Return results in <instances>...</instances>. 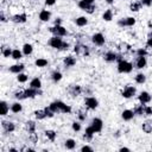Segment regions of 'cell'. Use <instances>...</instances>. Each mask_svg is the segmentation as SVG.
<instances>
[{
	"instance_id": "1",
	"label": "cell",
	"mask_w": 152,
	"mask_h": 152,
	"mask_svg": "<svg viewBox=\"0 0 152 152\" xmlns=\"http://www.w3.org/2000/svg\"><path fill=\"white\" fill-rule=\"evenodd\" d=\"M132 70H133V64L131 62L122 59V61H120L118 63V71L119 72H121V74H128Z\"/></svg>"
},
{
	"instance_id": "2",
	"label": "cell",
	"mask_w": 152,
	"mask_h": 152,
	"mask_svg": "<svg viewBox=\"0 0 152 152\" xmlns=\"http://www.w3.org/2000/svg\"><path fill=\"white\" fill-rule=\"evenodd\" d=\"M49 31L53 34V36H57V37H64L68 34V31L62 26V25H53L52 27L49 28Z\"/></svg>"
},
{
	"instance_id": "3",
	"label": "cell",
	"mask_w": 152,
	"mask_h": 152,
	"mask_svg": "<svg viewBox=\"0 0 152 152\" xmlns=\"http://www.w3.org/2000/svg\"><path fill=\"white\" fill-rule=\"evenodd\" d=\"M48 44H49L51 48H53V49L61 50V48H62V45H63V40H62V38H61V37H57V36H52V37L49 39Z\"/></svg>"
},
{
	"instance_id": "4",
	"label": "cell",
	"mask_w": 152,
	"mask_h": 152,
	"mask_svg": "<svg viewBox=\"0 0 152 152\" xmlns=\"http://www.w3.org/2000/svg\"><path fill=\"white\" fill-rule=\"evenodd\" d=\"M74 51H75L77 55H82V56H88V55H89V48H88L87 45L81 44V43L75 44Z\"/></svg>"
},
{
	"instance_id": "5",
	"label": "cell",
	"mask_w": 152,
	"mask_h": 152,
	"mask_svg": "<svg viewBox=\"0 0 152 152\" xmlns=\"http://www.w3.org/2000/svg\"><path fill=\"white\" fill-rule=\"evenodd\" d=\"M77 5H78V7H80L81 10L86 11V12L89 13V14L94 13V11H95V6H94L93 4H88V2H86V1H83V0H80Z\"/></svg>"
},
{
	"instance_id": "6",
	"label": "cell",
	"mask_w": 152,
	"mask_h": 152,
	"mask_svg": "<svg viewBox=\"0 0 152 152\" xmlns=\"http://www.w3.org/2000/svg\"><path fill=\"white\" fill-rule=\"evenodd\" d=\"M135 93H137L135 87L128 84V86H126V87L124 88V90H122V96H124L125 99H131V97H133V96L135 95Z\"/></svg>"
},
{
	"instance_id": "7",
	"label": "cell",
	"mask_w": 152,
	"mask_h": 152,
	"mask_svg": "<svg viewBox=\"0 0 152 152\" xmlns=\"http://www.w3.org/2000/svg\"><path fill=\"white\" fill-rule=\"evenodd\" d=\"M84 104H86V107L89 108V109H96L97 106H99V101H97V99H95V97H93V96H88V97H86V100H84Z\"/></svg>"
},
{
	"instance_id": "8",
	"label": "cell",
	"mask_w": 152,
	"mask_h": 152,
	"mask_svg": "<svg viewBox=\"0 0 152 152\" xmlns=\"http://www.w3.org/2000/svg\"><path fill=\"white\" fill-rule=\"evenodd\" d=\"M91 42H93L95 45H97V46H102V45L104 44V42H106V38H104V36H103L102 33L97 32V33L93 34V37H91Z\"/></svg>"
},
{
	"instance_id": "9",
	"label": "cell",
	"mask_w": 152,
	"mask_h": 152,
	"mask_svg": "<svg viewBox=\"0 0 152 152\" xmlns=\"http://www.w3.org/2000/svg\"><path fill=\"white\" fill-rule=\"evenodd\" d=\"M90 126L94 128L95 133H100V132L102 131V127H103V122H102V120H101V119H99V118H94V119L91 120V124H90Z\"/></svg>"
},
{
	"instance_id": "10",
	"label": "cell",
	"mask_w": 152,
	"mask_h": 152,
	"mask_svg": "<svg viewBox=\"0 0 152 152\" xmlns=\"http://www.w3.org/2000/svg\"><path fill=\"white\" fill-rule=\"evenodd\" d=\"M68 91H69V94L72 95V96H78V95L82 94L83 89H82V87L78 86V84H71V86L68 88Z\"/></svg>"
},
{
	"instance_id": "11",
	"label": "cell",
	"mask_w": 152,
	"mask_h": 152,
	"mask_svg": "<svg viewBox=\"0 0 152 152\" xmlns=\"http://www.w3.org/2000/svg\"><path fill=\"white\" fill-rule=\"evenodd\" d=\"M42 94V90L40 89H36V88H27V89H25V96H26V99H33V97H36L37 95H40Z\"/></svg>"
},
{
	"instance_id": "12",
	"label": "cell",
	"mask_w": 152,
	"mask_h": 152,
	"mask_svg": "<svg viewBox=\"0 0 152 152\" xmlns=\"http://www.w3.org/2000/svg\"><path fill=\"white\" fill-rule=\"evenodd\" d=\"M1 126H2V128H4V131H5L6 133H12V132H14V129H15V125H14L12 121H6V120H4V121H1Z\"/></svg>"
},
{
	"instance_id": "13",
	"label": "cell",
	"mask_w": 152,
	"mask_h": 152,
	"mask_svg": "<svg viewBox=\"0 0 152 152\" xmlns=\"http://www.w3.org/2000/svg\"><path fill=\"white\" fill-rule=\"evenodd\" d=\"M26 20H27L26 13H19V14H14L12 17V21L15 24H24Z\"/></svg>"
},
{
	"instance_id": "14",
	"label": "cell",
	"mask_w": 152,
	"mask_h": 152,
	"mask_svg": "<svg viewBox=\"0 0 152 152\" xmlns=\"http://www.w3.org/2000/svg\"><path fill=\"white\" fill-rule=\"evenodd\" d=\"M146 64H147V59L144 56H138L137 59H135V62H134V66L137 69H142V68L146 66Z\"/></svg>"
},
{
	"instance_id": "15",
	"label": "cell",
	"mask_w": 152,
	"mask_h": 152,
	"mask_svg": "<svg viewBox=\"0 0 152 152\" xmlns=\"http://www.w3.org/2000/svg\"><path fill=\"white\" fill-rule=\"evenodd\" d=\"M94 134H95V131H94V128H93L91 126H88V127L86 128V131H84V134H83V137H82V138H83L86 141H90V140L93 139Z\"/></svg>"
},
{
	"instance_id": "16",
	"label": "cell",
	"mask_w": 152,
	"mask_h": 152,
	"mask_svg": "<svg viewBox=\"0 0 152 152\" xmlns=\"http://www.w3.org/2000/svg\"><path fill=\"white\" fill-rule=\"evenodd\" d=\"M138 99H139L140 103L145 104V103H148V102L151 101V95H150L147 91H141L140 95L138 96Z\"/></svg>"
},
{
	"instance_id": "17",
	"label": "cell",
	"mask_w": 152,
	"mask_h": 152,
	"mask_svg": "<svg viewBox=\"0 0 152 152\" xmlns=\"http://www.w3.org/2000/svg\"><path fill=\"white\" fill-rule=\"evenodd\" d=\"M57 104H58V108H59V113H66V114H69L71 112V107L68 106V104H65L64 102L57 100Z\"/></svg>"
},
{
	"instance_id": "18",
	"label": "cell",
	"mask_w": 152,
	"mask_h": 152,
	"mask_svg": "<svg viewBox=\"0 0 152 152\" xmlns=\"http://www.w3.org/2000/svg\"><path fill=\"white\" fill-rule=\"evenodd\" d=\"M118 50L121 52V53H126L128 51H131V45L127 44L126 42H121L118 44Z\"/></svg>"
},
{
	"instance_id": "19",
	"label": "cell",
	"mask_w": 152,
	"mask_h": 152,
	"mask_svg": "<svg viewBox=\"0 0 152 152\" xmlns=\"http://www.w3.org/2000/svg\"><path fill=\"white\" fill-rule=\"evenodd\" d=\"M116 56H118V53H115V52H113V51H107L106 53H104V56H103V58H104V61L106 62H115L116 61Z\"/></svg>"
},
{
	"instance_id": "20",
	"label": "cell",
	"mask_w": 152,
	"mask_h": 152,
	"mask_svg": "<svg viewBox=\"0 0 152 152\" xmlns=\"http://www.w3.org/2000/svg\"><path fill=\"white\" fill-rule=\"evenodd\" d=\"M63 63H64V65H65L66 68H70V66H74V65L76 64V59H75V57H72V56H66V57H64Z\"/></svg>"
},
{
	"instance_id": "21",
	"label": "cell",
	"mask_w": 152,
	"mask_h": 152,
	"mask_svg": "<svg viewBox=\"0 0 152 152\" xmlns=\"http://www.w3.org/2000/svg\"><path fill=\"white\" fill-rule=\"evenodd\" d=\"M24 64H13V65H11L10 66V71L11 72H13V74H20V72H23V70H24Z\"/></svg>"
},
{
	"instance_id": "22",
	"label": "cell",
	"mask_w": 152,
	"mask_h": 152,
	"mask_svg": "<svg viewBox=\"0 0 152 152\" xmlns=\"http://www.w3.org/2000/svg\"><path fill=\"white\" fill-rule=\"evenodd\" d=\"M50 18H51L50 11H48V10H42V11H40V13H39V19H40L42 21H49Z\"/></svg>"
},
{
	"instance_id": "23",
	"label": "cell",
	"mask_w": 152,
	"mask_h": 152,
	"mask_svg": "<svg viewBox=\"0 0 152 152\" xmlns=\"http://www.w3.org/2000/svg\"><path fill=\"white\" fill-rule=\"evenodd\" d=\"M121 116H122V119H124L125 121H129V120L133 119L134 113H133V110H131V109H125V110L121 113Z\"/></svg>"
},
{
	"instance_id": "24",
	"label": "cell",
	"mask_w": 152,
	"mask_h": 152,
	"mask_svg": "<svg viewBox=\"0 0 152 152\" xmlns=\"http://www.w3.org/2000/svg\"><path fill=\"white\" fill-rule=\"evenodd\" d=\"M36 127H37V125H36V122L32 121V120H28V121L25 122V129H26L28 133L36 132Z\"/></svg>"
},
{
	"instance_id": "25",
	"label": "cell",
	"mask_w": 152,
	"mask_h": 152,
	"mask_svg": "<svg viewBox=\"0 0 152 152\" xmlns=\"http://www.w3.org/2000/svg\"><path fill=\"white\" fill-rule=\"evenodd\" d=\"M30 87H31V88H36V89H40V87H42V81H40V78H38V77L32 78L31 82H30Z\"/></svg>"
},
{
	"instance_id": "26",
	"label": "cell",
	"mask_w": 152,
	"mask_h": 152,
	"mask_svg": "<svg viewBox=\"0 0 152 152\" xmlns=\"http://www.w3.org/2000/svg\"><path fill=\"white\" fill-rule=\"evenodd\" d=\"M44 133H45V137H46L50 141H55V140H56L57 133H56L55 131H52V129H48V131H45Z\"/></svg>"
},
{
	"instance_id": "27",
	"label": "cell",
	"mask_w": 152,
	"mask_h": 152,
	"mask_svg": "<svg viewBox=\"0 0 152 152\" xmlns=\"http://www.w3.org/2000/svg\"><path fill=\"white\" fill-rule=\"evenodd\" d=\"M64 147L66 150H74L76 147V141L74 139H66L64 142Z\"/></svg>"
},
{
	"instance_id": "28",
	"label": "cell",
	"mask_w": 152,
	"mask_h": 152,
	"mask_svg": "<svg viewBox=\"0 0 152 152\" xmlns=\"http://www.w3.org/2000/svg\"><path fill=\"white\" fill-rule=\"evenodd\" d=\"M141 6H142L141 1H134V2H132V4L129 5V10H131L132 12H138V11L141 8Z\"/></svg>"
},
{
	"instance_id": "29",
	"label": "cell",
	"mask_w": 152,
	"mask_h": 152,
	"mask_svg": "<svg viewBox=\"0 0 152 152\" xmlns=\"http://www.w3.org/2000/svg\"><path fill=\"white\" fill-rule=\"evenodd\" d=\"M75 23H76L77 26L82 27V26H86V25L88 24V19H87L86 17H78V18L75 19Z\"/></svg>"
},
{
	"instance_id": "30",
	"label": "cell",
	"mask_w": 152,
	"mask_h": 152,
	"mask_svg": "<svg viewBox=\"0 0 152 152\" xmlns=\"http://www.w3.org/2000/svg\"><path fill=\"white\" fill-rule=\"evenodd\" d=\"M133 113H134V115H142L144 114V104L142 103L135 104L133 108Z\"/></svg>"
},
{
	"instance_id": "31",
	"label": "cell",
	"mask_w": 152,
	"mask_h": 152,
	"mask_svg": "<svg viewBox=\"0 0 152 152\" xmlns=\"http://www.w3.org/2000/svg\"><path fill=\"white\" fill-rule=\"evenodd\" d=\"M34 116H36V119H38V120H43V119H45L46 118V113H45V109H38V110H34Z\"/></svg>"
},
{
	"instance_id": "32",
	"label": "cell",
	"mask_w": 152,
	"mask_h": 152,
	"mask_svg": "<svg viewBox=\"0 0 152 152\" xmlns=\"http://www.w3.org/2000/svg\"><path fill=\"white\" fill-rule=\"evenodd\" d=\"M141 127H142V131H144L145 133H151V132H152V121H150V120L145 121Z\"/></svg>"
},
{
	"instance_id": "33",
	"label": "cell",
	"mask_w": 152,
	"mask_h": 152,
	"mask_svg": "<svg viewBox=\"0 0 152 152\" xmlns=\"http://www.w3.org/2000/svg\"><path fill=\"white\" fill-rule=\"evenodd\" d=\"M32 51H33V46H32L31 44H24V45H23V53H24V55L28 56V55L32 53Z\"/></svg>"
},
{
	"instance_id": "34",
	"label": "cell",
	"mask_w": 152,
	"mask_h": 152,
	"mask_svg": "<svg viewBox=\"0 0 152 152\" xmlns=\"http://www.w3.org/2000/svg\"><path fill=\"white\" fill-rule=\"evenodd\" d=\"M12 49L11 48H8V46H2L1 48V53H2V56L4 57H6V58H8V57H11L12 56Z\"/></svg>"
},
{
	"instance_id": "35",
	"label": "cell",
	"mask_w": 152,
	"mask_h": 152,
	"mask_svg": "<svg viewBox=\"0 0 152 152\" xmlns=\"http://www.w3.org/2000/svg\"><path fill=\"white\" fill-rule=\"evenodd\" d=\"M51 80H52L53 82L61 81V80H62V72H61V71H57V70L52 71V72H51Z\"/></svg>"
},
{
	"instance_id": "36",
	"label": "cell",
	"mask_w": 152,
	"mask_h": 152,
	"mask_svg": "<svg viewBox=\"0 0 152 152\" xmlns=\"http://www.w3.org/2000/svg\"><path fill=\"white\" fill-rule=\"evenodd\" d=\"M11 110H12L13 113H20V112L23 110V106L20 104V102H14V103H12V106H11Z\"/></svg>"
},
{
	"instance_id": "37",
	"label": "cell",
	"mask_w": 152,
	"mask_h": 152,
	"mask_svg": "<svg viewBox=\"0 0 152 152\" xmlns=\"http://www.w3.org/2000/svg\"><path fill=\"white\" fill-rule=\"evenodd\" d=\"M0 107H1V115L4 116V115H6L7 113H8V110H10V107H8V104H7V102L6 101H1L0 102Z\"/></svg>"
},
{
	"instance_id": "38",
	"label": "cell",
	"mask_w": 152,
	"mask_h": 152,
	"mask_svg": "<svg viewBox=\"0 0 152 152\" xmlns=\"http://www.w3.org/2000/svg\"><path fill=\"white\" fill-rule=\"evenodd\" d=\"M102 18L104 21H110L113 19V11L112 10H107L104 11V13L102 14Z\"/></svg>"
},
{
	"instance_id": "39",
	"label": "cell",
	"mask_w": 152,
	"mask_h": 152,
	"mask_svg": "<svg viewBox=\"0 0 152 152\" xmlns=\"http://www.w3.org/2000/svg\"><path fill=\"white\" fill-rule=\"evenodd\" d=\"M34 64L38 68H44V66L48 65V59H45V58H38V59H36Z\"/></svg>"
},
{
	"instance_id": "40",
	"label": "cell",
	"mask_w": 152,
	"mask_h": 152,
	"mask_svg": "<svg viewBox=\"0 0 152 152\" xmlns=\"http://www.w3.org/2000/svg\"><path fill=\"white\" fill-rule=\"evenodd\" d=\"M135 82H137L138 84L145 83V82H146V76H145L144 74H141V72L137 74V75H135Z\"/></svg>"
},
{
	"instance_id": "41",
	"label": "cell",
	"mask_w": 152,
	"mask_h": 152,
	"mask_svg": "<svg viewBox=\"0 0 152 152\" xmlns=\"http://www.w3.org/2000/svg\"><path fill=\"white\" fill-rule=\"evenodd\" d=\"M13 59H20L23 57V51H20L19 49H14L12 51V56H11Z\"/></svg>"
},
{
	"instance_id": "42",
	"label": "cell",
	"mask_w": 152,
	"mask_h": 152,
	"mask_svg": "<svg viewBox=\"0 0 152 152\" xmlns=\"http://www.w3.org/2000/svg\"><path fill=\"white\" fill-rule=\"evenodd\" d=\"M14 97L17 99V100H24V99H26V96H25V90H18V91H15L14 93Z\"/></svg>"
},
{
	"instance_id": "43",
	"label": "cell",
	"mask_w": 152,
	"mask_h": 152,
	"mask_svg": "<svg viewBox=\"0 0 152 152\" xmlns=\"http://www.w3.org/2000/svg\"><path fill=\"white\" fill-rule=\"evenodd\" d=\"M28 140L32 142V144H36L38 141V134L36 132H31L28 133Z\"/></svg>"
},
{
	"instance_id": "44",
	"label": "cell",
	"mask_w": 152,
	"mask_h": 152,
	"mask_svg": "<svg viewBox=\"0 0 152 152\" xmlns=\"http://www.w3.org/2000/svg\"><path fill=\"white\" fill-rule=\"evenodd\" d=\"M27 75L26 74H24V72H20V74H18V76H17V80H18V82H20V83H25L26 81H27Z\"/></svg>"
},
{
	"instance_id": "45",
	"label": "cell",
	"mask_w": 152,
	"mask_h": 152,
	"mask_svg": "<svg viewBox=\"0 0 152 152\" xmlns=\"http://www.w3.org/2000/svg\"><path fill=\"white\" fill-rule=\"evenodd\" d=\"M80 121H84L86 118H87V110H83V109H80L78 110V114H77Z\"/></svg>"
},
{
	"instance_id": "46",
	"label": "cell",
	"mask_w": 152,
	"mask_h": 152,
	"mask_svg": "<svg viewBox=\"0 0 152 152\" xmlns=\"http://www.w3.org/2000/svg\"><path fill=\"white\" fill-rule=\"evenodd\" d=\"M49 107H50V109H51L52 112H55V113H59V108H58L57 101H53V102H51Z\"/></svg>"
},
{
	"instance_id": "47",
	"label": "cell",
	"mask_w": 152,
	"mask_h": 152,
	"mask_svg": "<svg viewBox=\"0 0 152 152\" xmlns=\"http://www.w3.org/2000/svg\"><path fill=\"white\" fill-rule=\"evenodd\" d=\"M134 24H135V18H133V17L126 18V26H133Z\"/></svg>"
},
{
	"instance_id": "48",
	"label": "cell",
	"mask_w": 152,
	"mask_h": 152,
	"mask_svg": "<svg viewBox=\"0 0 152 152\" xmlns=\"http://www.w3.org/2000/svg\"><path fill=\"white\" fill-rule=\"evenodd\" d=\"M137 55H138V56H144V57H146V56H147V50H146L145 48H140V49L137 50Z\"/></svg>"
},
{
	"instance_id": "49",
	"label": "cell",
	"mask_w": 152,
	"mask_h": 152,
	"mask_svg": "<svg viewBox=\"0 0 152 152\" xmlns=\"http://www.w3.org/2000/svg\"><path fill=\"white\" fill-rule=\"evenodd\" d=\"M71 127H72V129H74L75 132L81 131V124H80L78 121H74V122H72V125H71Z\"/></svg>"
},
{
	"instance_id": "50",
	"label": "cell",
	"mask_w": 152,
	"mask_h": 152,
	"mask_svg": "<svg viewBox=\"0 0 152 152\" xmlns=\"http://www.w3.org/2000/svg\"><path fill=\"white\" fill-rule=\"evenodd\" d=\"M144 115H152V107L144 106Z\"/></svg>"
},
{
	"instance_id": "51",
	"label": "cell",
	"mask_w": 152,
	"mask_h": 152,
	"mask_svg": "<svg viewBox=\"0 0 152 152\" xmlns=\"http://www.w3.org/2000/svg\"><path fill=\"white\" fill-rule=\"evenodd\" d=\"M44 109H45V113H46V116H48V118H52V116H53L55 112H52V110L50 109V107H46V108H44Z\"/></svg>"
},
{
	"instance_id": "52",
	"label": "cell",
	"mask_w": 152,
	"mask_h": 152,
	"mask_svg": "<svg viewBox=\"0 0 152 152\" xmlns=\"http://www.w3.org/2000/svg\"><path fill=\"white\" fill-rule=\"evenodd\" d=\"M81 151L82 152H86V151H93V147H90V146H88V145H84V146H82L81 147Z\"/></svg>"
},
{
	"instance_id": "53",
	"label": "cell",
	"mask_w": 152,
	"mask_h": 152,
	"mask_svg": "<svg viewBox=\"0 0 152 152\" xmlns=\"http://www.w3.org/2000/svg\"><path fill=\"white\" fill-rule=\"evenodd\" d=\"M141 4H142V6H151L152 5V0H141Z\"/></svg>"
},
{
	"instance_id": "54",
	"label": "cell",
	"mask_w": 152,
	"mask_h": 152,
	"mask_svg": "<svg viewBox=\"0 0 152 152\" xmlns=\"http://www.w3.org/2000/svg\"><path fill=\"white\" fill-rule=\"evenodd\" d=\"M57 0H45V5L46 6H53L56 4Z\"/></svg>"
},
{
	"instance_id": "55",
	"label": "cell",
	"mask_w": 152,
	"mask_h": 152,
	"mask_svg": "<svg viewBox=\"0 0 152 152\" xmlns=\"http://www.w3.org/2000/svg\"><path fill=\"white\" fill-rule=\"evenodd\" d=\"M118 25H119V26H126V18H125V19H120V20L118 21Z\"/></svg>"
},
{
	"instance_id": "56",
	"label": "cell",
	"mask_w": 152,
	"mask_h": 152,
	"mask_svg": "<svg viewBox=\"0 0 152 152\" xmlns=\"http://www.w3.org/2000/svg\"><path fill=\"white\" fill-rule=\"evenodd\" d=\"M146 44H147V46H148V48H152V36H148Z\"/></svg>"
},
{
	"instance_id": "57",
	"label": "cell",
	"mask_w": 152,
	"mask_h": 152,
	"mask_svg": "<svg viewBox=\"0 0 152 152\" xmlns=\"http://www.w3.org/2000/svg\"><path fill=\"white\" fill-rule=\"evenodd\" d=\"M0 20H1L2 23H5V21H7V18H6V15L4 14V12H1V13H0Z\"/></svg>"
},
{
	"instance_id": "58",
	"label": "cell",
	"mask_w": 152,
	"mask_h": 152,
	"mask_svg": "<svg viewBox=\"0 0 152 152\" xmlns=\"http://www.w3.org/2000/svg\"><path fill=\"white\" fill-rule=\"evenodd\" d=\"M68 49H69V43H65V42H63V45H62L61 50H68Z\"/></svg>"
},
{
	"instance_id": "59",
	"label": "cell",
	"mask_w": 152,
	"mask_h": 152,
	"mask_svg": "<svg viewBox=\"0 0 152 152\" xmlns=\"http://www.w3.org/2000/svg\"><path fill=\"white\" fill-rule=\"evenodd\" d=\"M53 24H55V25H61V24H62V19H61V18H57V19L53 21Z\"/></svg>"
},
{
	"instance_id": "60",
	"label": "cell",
	"mask_w": 152,
	"mask_h": 152,
	"mask_svg": "<svg viewBox=\"0 0 152 152\" xmlns=\"http://www.w3.org/2000/svg\"><path fill=\"white\" fill-rule=\"evenodd\" d=\"M120 151H121V152H129L131 150H129V148H127V147H121V148H120Z\"/></svg>"
},
{
	"instance_id": "61",
	"label": "cell",
	"mask_w": 152,
	"mask_h": 152,
	"mask_svg": "<svg viewBox=\"0 0 152 152\" xmlns=\"http://www.w3.org/2000/svg\"><path fill=\"white\" fill-rule=\"evenodd\" d=\"M106 2H107V4H109V5H112V4L114 2V0H106Z\"/></svg>"
},
{
	"instance_id": "62",
	"label": "cell",
	"mask_w": 152,
	"mask_h": 152,
	"mask_svg": "<svg viewBox=\"0 0 152 152\" xmlns=\"http://www.w3.org/2000/svg\"><path fill=\"white\" fill-rule=\"evenodd\" d=\"M83 1H86V2H88V4H93L95 0H83Z\"/></svg>"
},
{
	"instance_id": "63",
	"label": "cell",
	"mask_w": 152,
	"mask_h": 152,
	"mask_svg": "<svg viewBox=\"0 0 152 152\" xmlns=\"http://www.w3.org/2000/svg\"><path fill=\"white\" fill-rule=\"evenodd\" d=\"M148 36H152V32H151V33H150V34H148Z\"/></svg>"
}]
</instances>
